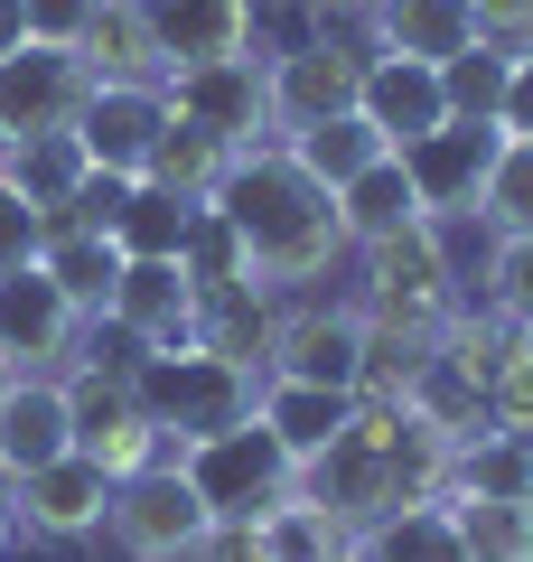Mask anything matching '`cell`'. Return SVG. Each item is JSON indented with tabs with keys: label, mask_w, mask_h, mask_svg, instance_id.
Returning <instances> with one entry per match:
<instances>
[{
	"label": "cell",
	"mask_w": 533,
	"mask_h": 562,
	"mask_svg": "<svg viewBox=\"0 0 533 562\" xmlns=\"http://www.w3.org/2000/svg\"><path fill=\"white\" fill-rule=\"evenodd\" d=\"M0 394H10V366H0Z\"/></svg>",
	"instance_id": "49"
},
{
	"label": "cell",
	"mask_w": 533,
	"mask_h": 562,
	"mask_svg": "<svg viewBox=\"0 0 533 562\" xmlns=\"http://www.w3.org/2000/svg\"><path fill=\"white\" fill-rule=\"evenodd\" d=\"M0 169L29 188V206H38L47 225H57L66 198L84 188V169H94V160H84V140H76V132H38V140H10V150H0Z\"/></svg>",
	"instance_id": "28"
},
{
	"label": "cell",
	"mask_w": 533,
	"mask_h": 562,
	"mask_svg": "<svg viewBox=\"0 0 533 562\" xmlns=\"http://www.w3.org/2000/svg\"><path fill=\"white\" fill-rule=\"evenodd\" d=\"M178 272L197 281V301H216V291H243L253 272V254H243V235L216 216V206H197V225H188V244H178Z\"/></svg>",
	"instance_id": "33"
},
{
	"label": "cell",
	"mask_w": 533,
	"mask_h": 562,
	"mask_svg": "<svg viewBox=\"0 0 533 562\" xmlns=\"http://www.w3.org/2000/svg\"><path fill=\"white\" fill-rule=\"evenodd\" d=\"M253 535H262V553H272V562H347V553H355V525H337L309 487L272 497V506L253 516Z\"/></svg>",
	"instance_id": "26"
},
{
	"label": "cell",
	"mask_w": 533,
	"mask_h": 562,
	"mask_svg": "<svg viewBox=\"0 0 533 562\" xmlns=\"http://www.w3.org/2000/svg\"><path fill=\"white\" fill-rule=\"evenodd\" d=\"M188 562H272V553H262L253 516H216V525L197 535V553H188Z\"/></svg>",
	"instance_id": "44"
},
{
	"label": "cell",
	"mask_w": 533,
	"mask_h": 562,
	"mask_svg": "<svg viewBox=\"0 0 533 562\" xmlns=\"http://www.w3.org/2000/svg\"><path fill=\"white\" fill-rule=\"evenodd\" d=\"M132 188H140V179H122V169H84V188L66 198V216H57V225H94V235H113L122 206H132Z\"/></svg>",
	"instance_id": "41"
},
{
	"label": "cell",
	"mask_w": 533,
	"mask_h": 562,
	"mask_svg": "<svg viewBox=\"0 0 533 562\" xmlns=\"http://www.w3.org/2000/svg\"><path fill=\"white\" fill-rule=\"evenodd\" d=\"M450 479H458V441L431 431L412 403H355L347 431L299 469V487H309L337 525H355V535L384 525V516H402V506H440Z\"/></svg>",
	"instance_id": "1"
},
{
	"label": "cell",
	"mask_w": 533,
	"mask_h": 562,
	"mask_svg": "<svg viewBox=\"0 0 533 562\" xmlns=\"http://www.w3.org/2000/svg\"><path fill=\"white\" fill-rule=\"evenodd\" d=\"M496 132H506V140H533V57H514V76H506V113H496Z\"/></svg>",
	"instance_id": "45"
},
{
	"label": "cell",
	"mask_w": 533,
	"mask_h": 562,
	"mask_svg": "<svg viewBox=\"0 0 533 562\" xmlns=\"http://www.w3.org/2000/svg\"><path fill=\"white\" fill-rule=\"evenodd\" d=\"M94 10L103 0H29V38L38 47H76L84 29H94Z\"/></svg>",
	"instance_id": "42"
},
{
	"label": "cell",
	"mask_w": 533,
	"mask_h": 562,
	"mask_svg": "<svg viewBox=\"0 0 533 562\" xmlns=\"http://www.w3.org/2000/svg\"><path fill=\"white\" fill-rule=\"evenodd\" d=\"M487 431H506V441L533 450V338L524 328L506 338V357H496V375H487Z\"/></svg>",
	"instance_id": "38"
},
{
	"label": "cell",
	"mask_w": 533,
	"mask_h": 562,
	"mask_svg": "<svg viewBox=\"0 0 533 562\" xmlns=\"http://www.w3.org/2000/svg\"><path fill=\"white\" fill-rule=\"evenodd\" d=\"M450 497H533V450L506 441V431H477V441H458V479Z\"/></svg>",
	"instance_id": "35"
},
{
	"label": "cell",
	"mask_w": 533,
	"mask_h": 562,
	"mask_svg": "<svg viewBox=\"0 0 533 562\" xmlns=\"http://www.w3.org/2000/svg\"><path fill=\"white\" fill-rule=\"evenodd\" d=\"M262 422L281 431V450H291L299 469L318 460V450L347 431V413H355V394H337V384H291V375H262V403H253Z\"/></svg>",
	"instance_id": "24"
},
{
	"label": "cell",
	"mask_w": 533,
	"mask_h": 562,
	"mask_svg": "<svg viewBox=\"0 0 533 562\" xmlns=\"http://www.w3.org/2000/svg\"><path fill=\"white\" fill-rule=\"evenodd\" d=\"M365 57H412V66H450L477 47V0H375L365 10Z\"/></svg>",
	"instance_id": "17"
},
{
	"label": "cell",
	"mask_w": 533,
	"mask_h": 562,
	"mask_svg": "<svg viewBox=\"0 0 533 562\" xmlns=\"http://www.w3.org/2000/svg\"><path fill=\"white\" fill-rule=\"evenodd\" d=\"M421 216H431V206H421V188H412V169H402V150H384L365 179L337 188V225H347V254H355V244L402 235V225H421Z\"/></svg>",
	"instance_id": "23"
},
{
	"label": "cell",
	"mask_w": 533,
	"mask_h": 562,
	"mask_svg": "<svg viewBox=\"0 0 533 562\" xmlns=\"http://www.w3.org/2000/svg\"><path fill=\"white\" fill-rule=\"evenodd\" d=\"M355 357H365V310L299 301V310H281V319H272V366H262V375L337 384V394H355Z\"/></svg>",
	"instance_id": "12"
},
{
	"label": "cell",
	"mask_w": 533,
	"mask_h": 562,
	"mask_svg": "<svg viewBox=\"0 0 533 562\" xmlns=\"http://www.w3.org/2000/svg\"><path fill=\"white\" fill-rule=\"evenodd\" d=\"M178 469L197 479V497L216 506V516H262L272 497L299 487V460L281 450V431L262 413L235 422V431H216V441H197V450H178Z\"/></svg>",
	"instance_id": "5"
},
{
	"label": "cell",
	"mask_w": 533,
	"mask_h": 562,
	"mask_svg": "<svg viewBox=\"0 0 533 562\" xmlns=\"http://www.w3.org/2000/svg\"><path fill=\"white\" fill-rule=\"evenodd\" d=\"M506 76H514V57H506V47H487V38H477L468 57H450V66H440L450 122H496V113H506Z\"/></svg>",
	"instance_id": "36"
},
{
	"label": "cell",
	"mask_w": 533,
	"mask_h": 562,
	"mask_svg": "<svg viewBox=\"0 0 533 562\" xmlns=\"http://www.w3.org/2000/svg\"><path fill=\"white\" fill-rule=\"evenodd\" d=\"M355 272H365V319H394V328H440L458 310V272H450V244H440V216L402 225L384 244H355Z\"/></svg>",
	"instance_id": "4"
},
{
	"label": "cell",
	"mask_w": 533,
	"mask_h": 562,
	"mask_svg": "<svg viewBox=\"0 0 533 562\" xmlns=\"http://www.w3.org/2000/svg\"><path fill=\"white\" fill-rule=\"evenodd\" d=\"M272 291L262 281H243V291H216V301L197 310V347H216L225 366H243V375H262L272 366Z\"/></svg>",
	"instance_id": "27"
},
{
	"label": "cell",
	"mask_w": 533,
	"mask_h": 562,
	"mask_svg": "<svg viewBox=\"0 0 533 562\" xmlns=\"http://www.w3.org/2000/svg\"><path fill=\"white\" fill-rule=\"evenodd\" d=\"M197 281L178 272V262H122V291H113V310L103 319H122L140 347H188L197 338Z\"/></svg>",
	"instance_id": "19"
},
{
	"label": "cell",
	"mask_w": 533,
	"mask_h": 562,
	"mask_svg": "<svg viewBox=\"0 0 533 562\" xmlns=\"http://www.w3.org/2000/svg\"><path fill=\"white\" fill-rule=\"evenodd\" d=\"M10 535H20V516H10V487H0V553H10Z\"/></svg>",
	"instance_id": "47"
},
{
	"label": "cell",
	"mask_w": 533,
	"mask_h": 562,
	"mask_svg": "<svg viewBox=\"0 0 533 562\" xmlns=\"http://www.w3.org/2000/svg\"><path fill=\"white\" fill-rule=\"evenodd\" d=\"M487 310L506 328H533V235H496V254H487Z\"/></svg>",
	"instance_id": "39"
},
{
	"label": "cell",
	"mask_w": 533,
	"mask_h": 562,
	"mask_svg": "<svg viewBox=\"0 0 533 562\" xmlns=\"http://www.w3.org/2000/svg\"><path fill=\"white\" fill-rule=\"evenodd\" d=\"M140 10H150V38L169 57V76L253 47V0H140Z\"/></svg>",
	"instance_id": "20"
},
{
	"label": "cell",
	"mask_w": 533,
	"mask_h": 562,
	"mask_svg": "<svg viewBox=\"0 0 533 562\" xmlns=\"http://www.w3.org/2000/svg\"><path fill=\"white\" fill-rule=\"evenodd\" d=\"M169 113L206 122V132L225 140V150H272V76H262V57L243 47V57H206V66H178L169 76Z\"/></svg>",
	"instance_id": "8"
},
{
	"label": "cell",
	"mask_w": 533,
	"mask_h": 562,
	"mask_svg": "<svg viewBox=\"0 0 533 562\" xmlns=\"http://www.w3.org/2000/svg\"><path fill=\"white\" fill-rule=\"evenodd\" d=\"M159 132H169V85H94L76 113V140L94 169H122V179H140L159 150Z\"/></svg>",
	"instance_id": "13"
},
{
	"label": "cell",
	"mask_w": 533,
	"mask_h": 562,
	"mask_svg": "<svg viewBox=\"0 0 533 562\" xmlns=\"http://www.w3.org/2000/svg\"><path fill=\"white\" fill-rule=\"evenodd\" d=\"M10 516H20L29 535H47V543H76V535H94V525L113 516V479H103L84 450H66V460L10 479Z\"/></svg>",
	"instance_id": "15"
},
{
	"label": "cell",
	"mask_w": 533,
	"mask_h": 562,
	"mask_svg": "<svg viewBox=\"0 0 533 562\" xmlns=\"http://www.w3.org/2000/svg\"><path fill=\"white\" fill-rule=\"evenodd\" d=\"M477 38L506 57H533V0H477Z\"/></svg>",
	"instance_id": "43"
},
{
	"label": "cell",
	"mask_w": 533,
	"mask_h": 562,
	"mask_svg": "<svg viewBox=\"0 0 533 562\" xmlns=\"http://www.w3.org/2000/svg\"><path fill=\"white\" fill-rule=\"evenodd\" d=\"M188 225H197V206L140 179V188H132V206H122V225H113V244H122V262H178Z\"/></svg>",
	"instance_id": "32"
},
{
	"label": "cell",
	"mask_w": 533,
	"mask_h": 562,
	"mask_svg": "<svg viewBox=\"0 0 533 562\" xmlns=\"http://www.w3.org/2000/svg\"><path fill=\"white\" fill-rule=\"evenodd\" d=\"M355 553L365 562H468V543H458V516H450V497H440V506H402V516L365 525Z\"/></svg>",
	"instance_id": "29"
},
{
	"label": "cell",
	"mask_w": 533,
	"mask_h": 562,
	"mask_svg": "<svg viewBox=\"0 0 533 562\" xmlns=\"http://www.w3.org/2000/svg\"><path fill=\"white\" fill-rule=\"evenodd\" d=\"M468 562H524L533 553V497H450Z\"/></svg>",
	"instance_id": "34"
},
{
	"label": "cell",
	"mask_w": 533,
	"mask_h": 562,
	"mask_svg": "<svg viewBox=\"0 0 533 562\" xmlns=\"http://www.w3.org/2000/svg\"><path fill=\"white\" fill-rule=\"evenodd\" d=\"M84 338V310L66 301L57 281L29 262V272H0V366L10 375H66Z\"/></svg>",
	"instance_id": "10"
},
{
	"label": "cell",
	"mask_w": 533,
	"mask_h": 562,
	"mask_svg": "<svg viewBox=\"0 0 533 562\" xmlns=\"http://www.w3.org/2000/svg\"><path fill=\"white\" fill-rule=\"evenodd\" d=\"M225 169H235V150H225L206 122L169 113V132H159V150H150V169H140V179L169 188V198H188V206H206V198L225 188Z\"/></svg>",
	"instance_id": "25"
},
{
	"label": "cell",
	"mask_w": 533,
	"mask_h": 562,
	"mask_svg": "<svg viewBox=\"0 0 533 562\" xmlns=\"http://www.w3.org/2000/svg\"><path fill=\"white\" fill-rule=\"evenodd\" d=\"M132 394H140V413L159 422V441H169V460H178V450H197V441H216V431H235V422H253L262 375H243L216 347L188 338V347H150L140 375H132Z\"/></svg>",
	"instance_id": "3"
},
{
	"label": "cell",
	"mask_w": 533,
	"mask_h": 562,
	"mask_svg": "<svg viewBox=\"0 0 533 562\" xmlns=\"http://www.w3.org/2000/svg\"><path fill=\"white\" fill-rule=\"evenodd\" d=\"M524 338H533V328H524Z\"/></svg>",
	"instance_id": "51"
},
{
	"label": "cell",
	"mask_w": 533,
	"mask_h": 562,
	"mask_svg": "<svg viewBox=\"0 0 533 562\" xmlns=\"http://www.w3.org/2000/svg\"><path fill=\"white\" fill-rule=\"evenodd\" d=\"M38 272L57 281V291L84 310V319H103V310H113V291H122V244H113V235H94V225H47Z\"/></svg>",
	"instance_id": "22"
},
{
	"label": "cell",
	"mask_w": 533,
	"mask_h": 562,
	"mask_svg": "<svg viewBox=\"0 0 533 562\" xmlns=\"http://www.w3.org/2000/svg\"><path fill=\"white\" fill-rule=\"evenodd\" d=\"M318 10H375V0H318Z\"/></svg>",
	"instance_id": "48"
},
{
	"label": "cell",
	"mask_w": 533,
	"mask_h": 562,
	"mask_svg": "<svg viewBox=\"0 0 533 562\" xmlns=\"http://www.w3.org/2000/svg\"><path fill=\"white\" fill-rule=\"evenodd\" d=\"M524 562H533V553H524Z\"/></svg>",
	"instance_id": "52"
},
{
	"label": "cell",
	"mask_w": 533,
	"mask_h": 562,
	"mask_svg": "<svg viewBox=\"0 0 533 562\" xmlns=\"http://www.w3.org/2000/svg\"><path fill=\"white\" fill-rule=\"evenodd\" d=\"M440 328H394V319H365V357H355V403H412V375L431 357Z\"/></svg>",
	"instance_id": "31"
},
{
	"label": "cell",
	"mask_w": 533,
	"mask_h": 562,
	"mask_svg": "<svg viewBox=\"0 0 533 562\" xmlns=\"http://www.w3.org/2000/svg\"><path fill=\"white\" fill-rule=\"evenodd\" d=\"M66 450H76L66 375H10V394H0V487L47 469V460H66Z\"/></svg>",
	"instance_id": "16"
},
{
	"label": "cell",
	"mask_w": 533,
	"mask_h": 562,
	"mask_svg": "<svg viewBox=\"0 0 533 562\" xmlns=\"http://www.w3.org/2000/svg\"><path fill=\"white\" fill-rule=\"evenodd\" d=\"M76 57H84V76H94V85H169V57H159L150 10H140V0H103L94 29L76 38Z\"/></svg>",
	"instance_id": "21"
},
{
	"label": "cell",
	"mask_w": 533,
	"mask_h": 562,
	"mask_svg": "<svg viewBox=\"0 0 533 562\" xmlns=\"http://www.w3.org/2000/svg\"><path fill=\"white\" fill-rule=\"evenodd\" d=\"M347 562H365V553H347Z\"/></svg>",
	"instance_id": "50"
},
{
	"label": "cell",
	"mask_w": 533,
	"mask_h": 562,
	"mask_svg": "<svg viewBox=\"0 0 533 562\" xmlns=\"http://www.w3.org/2000/svg\"><path fill=\"white\" fill-rule=\"evenodd\" d=\"M10 47H29V0H0V57Z\"/></svg>",
	"instance_id": "46"
},
{
	"label": "cell",
	"mask_w": 533,
	"mask_h": 562,
	"mask_svg": "<svg viewBox=\"0 0 533 562\" xmlns=\"http://www.w3.org/2000/svg\"><path fill=\"white\" fill-rule=\"evenodd\" d=\"M206 206L243 235L262 291H299V281H318L337 254H347L337 188H318L309 169L281 150V140H272V150H235V169H225V188H216Z\"/></svg>",
	"instance_id": "2"
},
{
	"label": "cell",
	"mask_w": 533,
	"mask_h": 562,
	"mask_svg": "<svg viewBox=\"0 0 533 562\" xmlns=\"http://www.w3.org/2000/svg\"><path fill=\"white\" fill-rule=\"evenodd\" d=\"M38 244H47V216L29 206V188L0 169V272H29V262H38Z\"/></svg>",
	"instance_id": "40"
},
{
	"label": "cell",
	"mask_w": 533,
	"mask_h": 562,
	"mask_svg": "<svg viewBox=\"0 0 533 562\" xmlns=\"http://www.w3.org/2000/svg\"><path fill=\"white\" fill-rule=\"evenodd\" d=\"M84 94H94V76H84L76 47H10L0 57V150L10 140H38V132H76Z\"/></svg>",
	"instance_id": "9"
},
{
	"label": "cell",
	"mask_w": 533,
	"mask_h": 562,
	"mask_svg": "<svg viewBox=\"0 0 533 562\" xmlns=\"http://www.w3.org/2000/svg\"><path fill=\"white\" fill-rule=\"evenodd\" d=\"M355 113L384 132V150H412L421 132L450 122V94H440V66H412V57H365V94Z\"/></svg>",
	"instance_id": "18"
},
{
	"label": "cell",
	"mask_w": 533,
	"mask_h": 562,
	"mask_svg": "<svg viewBox=\"0 0 533 562\" xmlns=\"http://www.w3.org/2000/svg\"><path fill=\"white\" fill-rule=\"evenodd\" d=\"M103 525H113V543L132 562H188L197 535L216 525V506L197 497V479H188L178 460H159V469H140V479L113 487V516H103Z\"/></svg>",
	"instance_id": "7"
},
{
	"label": "cell",
	"mask_w": 533,
	"mask_h": 562,
	"mask_svg": "<svg viewBox=\"0 0 533 562\" xmlns=\"http://www.w3.org/2000/svg\"><path fill=\"white\" fill-rule=\"evenodd\" d=\"M281 150H291L318 188H347V179H365V169L384 160V132L365 113H337V122H318V132H291Z\"/></svg>",
	"instance_id": "30"
},
{
	"label": "cell",
	"mask_w": 533,
	"mask_h": 562,
	"mask_svg": "<svg viewBox=\"0 0 533 562\" xmlns=\"http://www.w3.org/2000/svg\"><path fill=\"white\" fill-rule=\"evenodd\" d=\"M66 413H76V450H84V460H94L113 487L169 460V441H159V422L140 413L132 375H94V366H66Z\"/></svg>",
	"instance_id": "6"
},
{
	"label": "cell",
	"mask_w": 533,
	"mask_h": 562,
	"mask_svg": "<svg viewBox=\"0 0 533 562\" xmlns=\"http://www.w3.org/2000/svg\"><path fill=\"white\" fill-rule=\"evenodd\" d=\"M496 150H506L496 122H440V132H421L412 150H402V169H412V188H421L431 216H477V188H487Z\"/></svg>",
	"instance_id": "14"
},
{
	"label": "cell",
	"mask_w": 533,
	"mask_h": 562,
	"mask_svg": "<svg viewBox=\"0 0 533 562\" xmlns=\"http://www.w3.org/2000/svg\"><path fill=\"white\" fill-rule=\"evenodd\" d=\"M262 76H272V132H318V122L355 113V94H365V47L347 38H309L291 47V57H262Z\"/></svg>",
	"instance_id": "11"
},
{
	"label": "cell",
	"mask_w": 533,
	"mask_h": 562,
	"mask_svg": "<svg viewBox=\"0 0 533 562\" xmlns=\"http://www.w3.org/2000/svg\"><path fill=\"white\" fill-rule=\"evenodd\" d=\"M477 225H496V235H533V140H506L487 169V188H477Z\"/></svg>",
	"instance_id": "37"
}]
</instances>
